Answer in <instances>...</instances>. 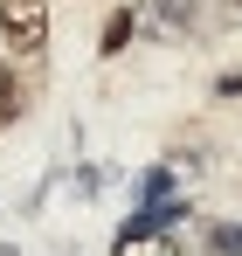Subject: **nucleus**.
Returning a JSON list of instances; mask_svg holds the SVG:
<instances>
[{
  "mask_svg": "<svg viewBox=\"0 0 242 256\" xmlns=\"http://www.w3.org/2000/svg\"><path fill=\"white\" fill-rule=\"evenodd\" d=\"M0 48L14 62L48 56V0H0Z\"/></svg>",
  "mask_w": 242,
  "mask_h": 256,
  "instance_id": "f257e3e1",
  "label": "nucleus"
},
{
  "mask_svg": "<svg viewBox=\"0 0 242 256\" xmlns=\"http://www.w3.org/2000/svg\"><path fill=\"white\" fill-rule=\"evenodd\" d=\"M21 111H28V84L14 76V56H7V62H0V125H14Z\"/></svg>",
  "mask_w": 242,
  "mask_h": 256,
  "instance_id": "f03ea898",
  "label": "nucleus"
},
{
  "mask_svg": "<svg viewBox=\"0 0 242 256\" xmlns=\"http://www.w3.org/2000/svg\"><path fill=\"white\" fill-rule=\"evenodd\" d=\"M132 35H138V7H118V14L104 21V35H97V56H118Z\"/></svg>",
  "mask_w": 242,
  "mask_h": 256,
  "instance_id": "7ed1b4c3",
  "label": "nucleus"
},
{
  "mask_svg": "<svg viewBox=\"0 0 242 256\" xmlns=\"http://www.w3.org/2000/svg\"><path fill=\"white\" fill-rule=\"evenodd\" d=\"M152 14H160V28H187L194 0H152Z\"/></svg>",
  "mask_w": 242,
  "mask_h": 256,
  "instance_id": "20e7f679",
  "label": "nucleus"
},
{
  "mask_svg": "<svg viewBox=\"0 0 242 256\" xmlns=\"http://www.w3.org/2000/svg\"><path fill=\"white\" fill-rule=\"evenodd\" d=\"M208 250H242V228H228V222H214V228H208Z\"/></svg>",
  "mask_w": 242,
  "mask_h": 256,
  "instance_id": "39448f33",
  "label": "nucleus"
},
{
  "mask_svg": "<svg viewBox=\"0 0 242 256\" xmlns=\"http://www.w3.org/2000/svg\"><path fill=\"white\" fill-rule=\"evenodd\" d=\"M222 97H242V70H236V76H222Z\"/></svg>",
  "mask_w": 242,
  "mask_h": 256,
  "instance_id": "423d86ee",
  "label": "nucleus"
},
{
  "mask_svg": "<svg viewBox=\"0 0 242 256\" xmlns=\"http://www.w3.org/2000/svg\"><path fill=\"white\" fill-rule=\"evenodd\" d=\"M236 7H242V0H236Z\"/></svg>",
  "mask_w": 242,
  "mask_h": 256,
  "instance_id": "0eeeda50",
  "label": "nucleus"
}]
</instances>
